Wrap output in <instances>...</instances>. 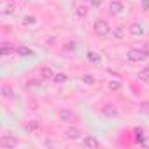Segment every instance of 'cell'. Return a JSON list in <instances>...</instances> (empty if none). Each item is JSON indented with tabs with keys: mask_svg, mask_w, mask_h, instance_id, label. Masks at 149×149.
<instances>
[{
	"mask_svg": "<svg viewBox=\"0 0 149 149\" xmlns=\"http://www.w3.org/2000/svg\"><path fill=\"white\" fill-rule=\"evenodd\" d=\"M119 88H121V83H119V81H111V83H109V90H111V91H116V90H119Z\"/></svg>",
	"mask_w": 149,
	"mask_h": 149,
	"instance_id": "obj_17",
	"label": "cell"
},
{
	"mask_svg": "<svg viewBox=\"0 0 149 149\" xmlns=\"http://www.w3.org/2000/svg\"><path fill=\"white\" fill-rule=\"evenodd\" d=\"M77 14H79L81 18H84V16L88 14V9H86L84 6H81V7H77Z\"/></svg>",
	"mask_w": 149,
	"mask_h": 149,
	"instance_id": "obj_19",
	"label": "cell"
},
{
	"mask_svg": "<svg viewBox=\"0 0 149 149\" xmlns=\"http://www.w3.org/2000/svg\"><path fill=\"white\" fill-rule=\"evenodd\" d=\"M130 33H132L133 37H140V35L144 33V30H142V26H140V25H137V23H133V25L130 26Z\"/></svg>",
	"mask_w": 149,
	"mask_h": 149,
	"instance_id": "obj_8",
	"label": "cell"
},
{
	"mask_svg": "<svg viewBox=\"0 0 149 149\" xmlns=\"http://www.w3.org/2000/svg\"><path fill=\"white\" fill-rule=\"evenodd\" d=\"M26 90L35 93V91H40V90H42V84H40L39 81H30V83L26 84Z\"/></svg>",
	"mask_w": 149,
	"mask_h": 149,
	"instance_id": "obj_9",
	"label": "cell"
},
{
	"mask_svg": "<svg viewBox=\"0 0 149 149\" xmlns=\"http://www.w3.org/2000/svg\"><path fill=\"white\" fill-rule=\"evenodd\" d=\"M83 81H84L86 84H93V83H95V79H93V76H84V77H83Z\"/></svg>",
	"mask_w": 149,
	"mask_h": 149,
	"instance_id": "obj_22",
	"label": "cell"
},
{
	"mask_svg": "<svg viewBox=\"0 0 149 149\" xmlns=\"http://www.w3.org/2000/svg\"><path fill=\"white\" fill-rule=\"evenodd\" d=\"M23 23H25V25H33V23H35V18H33V16H26V18L23 19Z\"/></svg>",
	"mask_w": 149,
	"mask_h": 149,
	"instance_id": "obj_20",
	"label": "cell"
},
{
	"mask_svg": "<svg viewBox=\"0 0 149 149\" xmlns=\"http://www.w3.org/2000/svg\"><path fill=\"white\" fill-rule=\"evenodd\" d=\"M26 128H28V130H35V128H39V121H32V123H28Z\"/></svg>",
	"mask_w": 149,
	"mask_h": 149,
	"instance_id": "obj_23",
	"label": "cell"
},
{
	"mask_svg": "<svg viewBox=\"0 0 149 149\" xmlns=\"http://www.w3.org/2000/svg\"><path fill=\"white\" fill-rule=\"evenodd\" d=\"M126 56H128V60H130V61H142V60H146V56H147V54H146V51H144V49H130Z\"/></svg>",
	"mask_w": 149,
	"mask_h": 149,
	"instance_id": "obj_2",
	"label": "cell"
},
{
	"mask_svg": "<svg viewBox=\"0 0 149 149\" xmlns=\"http://www.w3.org/2000/svg\"><path fill=\"white\" fill-rule=\"evenodd\" d=\"M139 77H140V79H144V81H149V67H146L144 70H140Z\"/></svg>",
	"mask_w": 149,
	"mask_h": 149,
	"instance_id": "obj_15",
	"label": "cell"
},
{
	"mask_svg": "<svg viewBox=\"0 0 149 149\" xmlns=\"http://www.w3.org/2000/svg\"><path fill=\"white\" fill-rule=\"evenodd\" d=\"M140 111H142V112H146V114H149V102L140 104Z\"/></svg>",
	"mask_w": 149,
	"mask_h": 149,
	"instance_id": "obj_21",
	"label": "cell"
},
{
	"mask_svg": "<svg viewBox=\"0 0 149 149\" xmlns=\"http://www.w3.org/2000/svg\"><path fill=\"white\" fill-rule=\"evenodd\" d=\"M109 9H111V13L112 14H119V13H123V4L121 2H111V6H109Z\"/></svg>",
	"mask_w": 149,
	"mask_h": 149,
	"instance_id": "obj_6",
	"label": "cell"
},
{
	"mask_svg": "<svg viewBox=\"0 0 149 149\" xmlns=\"http://www.w3.org/2000/svg\"><path fill=\"white\" fill-rule=\"evenodd\" d=\"M102 112H104L105 116L112 118V116H116V114H118V109H116V105H111V104H107V105H104Z\"/></svg>",
	"mask_w": 149,
	"mask_h": 149,
	"instance_id": "obj_4",
	"label": "cell"
},
{
	"mask_svg": "<svg viewBox=\"0 0 149 149\" xmlns=\"http://www.w3.org/2000/svg\"><path fill=\"white\" fill-rule=\"evenodd\" d=\"M88 60H90V61H97V63H98V61H100V54H97V53L90 51V53H88Z\"/></svg>",
	"mask_w": 149,
	"mask_h": 149,
	"instance_id": "obj_16",
	"label": "cell"
},
{
	"mask_svg": "<svg viewBox=\"0 0 149 149\" xmlns=\"http://www.w3.org/2000/svg\"><path fill=\"white\" fill-rule=\"evenodd\" d=\"M65 135H67L68 139H72V140H76V139H79V135H81V132H79L77 128H68V130L65 132Z\"/></svg>",
	"mask_w": 149,
	"mask_h": 149,
	"instance_id": "obj_10",
	"label": "cell"
},
{
	"mask_svg": "<svg viewBox=\"0 0 149 149\" xmlns=\"http://www.w3.org/2000/svg\"><path fill=\"white\" fill-rule=\"evenodd\" d=\"M16 144H18V140L14 137H2L0 139V146L2 147H14Z\"/></svg>",
	"mask_w": 149,
	"mask_h": 149,
	"instance_id": "obj_3",
	"label": "cell"
},
{
	"mask_svg": "<svg viewBox=\"0 0 149 149\" xmlns=\"http://www.w3.org/2000/svg\"><path fill=\"white\" fill-rule=\"evenodd\" d=\"M144 51H146V54H147V56H149V42H147V44H146V46H144Z\"/></svg>",
	"mask_w": 149,
	"mask_h": 149,
	"instance_id": "obj_25",
	"label": "cell"
},
{
	"mask_svg": "<svg viewBox=\"0 0 149 149\" xmlns=\"http://www.w3.org/2000/svg\"><path fill=\"white\" fill-rule=\"evenodd\" d=\"M135 142H140V144H144V132L140 130V128H135Z\"/></svg>",
	"mask_w": 149,
	"mask_h": 149,
	"instance_id": "obj_13",
	"label": "cell"
},
{
	"mask_svg": "<svg viewBox=\"0 0 149 149\" xmlns=\"http://www.w3.org/2000/svg\"><path fill=\"white\" fill-rule=\"evenodd\" d=\"M11 51H14V47H9L7 44H2V46H0V53H2V54H7V53H11Z\"/></svg>",
	"mask_w": 149,
	"mask_h": 149,
	"instance_id": "obj_18",
	"label": "cell"
},
{
	"mask_svg": "<svg viewBox=\"0 0 149 149\" xmlns=\"http://www.w3.org/2000/svg\"><path fill=\"white\" fill-rule=\"evenodd\" d=\"M95 33H97L98 37H102V39H105V37L111 33V26H109V23H107L105 19H98V21L95 23Z\"/></svg>",
	"mask_w": 149,
	"mask_h": 149,
	"instance_id": "obj_1",
	"label": "cell"
},
{
	"mask_svg": "<svg viewBox=\"0 0 149 149\" xmlns=\"http://www.w3.org/2000/svg\"><path fill=\"white\" fill-rule=\"evenodd\" d=\"M40 77H42V79H53V72H51V68H47V67L40 68Z\"/></svg>",
	"mask_w": 149,
	"mask_h": 149,
	"instance_id": "obj_11",
	"label": "cell"
},
{
	"mask_svg": "<svg viewBox=\"0 0 149 149\" xmlns=\"http://www.w3.org/2000/svg\"><path fill=\"white\" fill-rule=\"evenodd\" d=\"M16 53H18L19 56H33V51H32V49H28V47H18V49H16Z\"/></svg>",
	"mask_w": 149,
	"mask_h": 149,
	"instance_id": "obj_12",
	"label": "cell"
},
{
	"mask_svg": "<svg viewBox=\"0 0 149 149\" xmlns=\"http://www.w3.org/2000/svg\"><path fill=\"white\" fill-rule=\"evenodd\" d=\"M53 81L58 83V84H61V83L67 81V76H65V74H56V76H53Z\"/></svg>",
	"mask_w": 149,
	"mask_h": 149,
	"instance_id": "obj_14",
	"label": "cell"
},
{
	"mask_svg": "<svg viewBox=\"0 0 149 149\" xmlns=\"http://www.w3.org/2000/svg\"><path fill=\"white\" fill-rule=\"evenodd\" d=\"M83 146H84V147H98V146H100V142H98L95 137H86V139H84V142H83Z\"/></svg>",
	"mask_w": 149,
	"mask_h": 149,
	"instance_id": "obj_7",
	"label": "cell"
},
{
	"mask_svg": "<svg viewBox=\"0 0 149 149\" xmlns=\"http://www.w3.org/2000/svg\"><path fill=\"white\" fill-rule=\"evenodd\" d=\"M60 119L61 121H72L74 119V112L68 111V109H61L60 111Z\"/></svg>",
	"mask_w": 149,
	"mask_h": 149,
	"instance_id": "obj_5",
	"label": "cell"
},
{
	"mask_svg": "<svg viewBox=\"0 0 149 149\" xmlns=\"http://www.w3.org/2000/svg\"><path fill=\"white\" fill-rule=\"evenodd\" d=\"M2 93H4V97H11V90H9L7 86H4V88H2Z\"/></svg>",
	"mask_w": 149,
	"mask_h": 149,
	"instance_id": "obj_24",
	"label": "cell"
}]
</instances>
